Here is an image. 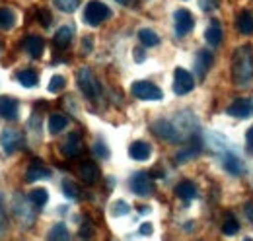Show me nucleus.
I'll use <instances>...</instances> for the list:
<instances>
[{"mask_svg":"<svg viewBox=\"0 0 253 241\" xmlns=\"http://www.w3.org/2000/svg\"><path fill=\"white\" fill-rule=\"evenodd\" d=\"M232 80L238 88H248L253 82V51L250 45H242L234 51Z\"/></svg>","mask_w":253,"mask_h":241,"instance_id":"nucleus-1","label":"nucleus"},{"mask_svg":"<svg viewBox=\"0 0 253 241\" xmlns=\"http://www.w3.org/2000/svg\"><path fill=\"white\" fill-rule=\"evenodd\" d=\"M109 16H111V10L101 0H90L86 4V8H84V22L88 26H92V28L99 26L101 22H105Z\"/></svg>","mask_w":253,"mask_h":241,"instance_id":"nucleus-2","label":"nucleus"},{"mask_svg":"<svg viewBox=\"0 0 253 241\" xmlns=\"http://www.w3.org/2000/svg\"><path fill=\"white\" fill-rule=\"evenodd\" d=\"M76 82H78V88L82 90V93L86 95V97H90V99H95V97H99V82L95 80L94 72L90 70V68H86V66H82L78 72H76Z\"/></svg>","mask_w":253,"mask_h":241,"instance_id":"nucleus-3","label":"nucleus"},{"mask_svg":"<svg viewBox=\"0 0 253 241\" xmlns=\"http://www.w3.org/2000/svg\"><path fill=\"white\" fill-rule=\"evenodd\" d=\"M130 91L134 97L142 99V101H160L164 97V93L160 90L156 84L152 82H146V80H138L130 86Z\"/></svg>","mask_w":253,"mask_h":241,"instance_id":"nucleus-4","label":"nucleus"},{"mask_svg":"<svg viewBox=\"0 0 253 241\" xmlns=\"http://www.w3.org/2000/svg\"><path fill=\"white\" fill-rule=\"evenodd\" d=\"M130 191L138 197H148L154 193V181L148 173L144 171H138L130 177Z\"/></svg>","mask_w":253,"mask_h":241,"instance_id":"nucleus-5","label":"nucleus"},{"mask_svg":"<svg viewBox=\"0 0 253 241\" xmlns=\"http://www.w3.org/2000/svg\"><path fill=\"white\" fill-rule=\"evenodd\" d=\"M195 88V78H193V74L187 72L185 68H175V72H173V91L177 93V95H185V93H189L193 91Z\"/></svg>","mask_w":253,"mask_h":241,"instance_id":"nucleus-6","label":"nucleus"},{"mask_svg":"<svg viewBox=\"0 0 253 241\" xmlns=\"http://www.w3.org/2000/svg\"><path fill=\"white\" fill-rule=\"evenodd\" d=\"M152 130H154V134H158L160 138H164L168 142H181V138H179V134H177V130H175L171 119L154 120L152 122Z\"/></svg>","mask_w":253,"mask_h":241,"instance_id":"nucleus-7","label":"nucleus"},{"mask_svg":"<svg viewBox=\"0 0 253 241\" xmlns=\"http://www.w3.org/2000/svg\"><path fill=\"white\" fill-rule=\"evenodd\" d=\"M173 22H175V35H177V37L187 35V33L193 30V26H195V18H193V14H191L187 8L175 10Z\"/></svg>","mask_w":253,"mask_h":241,"instance_id":"nucleus-8","label":"nucleus"},{"mask_svg":"<svg viewBox=\"0 0 253 241\" xmlns=\"http://www.w3.org/2000/svg\"><path fill=\"white\" fill-rule=\"evenodd\" d=\"M30 204H32V201H30V197H28V201L24 199V197H20V195H16V199H14V214H16V218L22 222V224H26V226H30L33 222V212L30 208Z\"/></svg>","mask_w":253,"mask_h":241,"instance_id":"nucleus-9","label":"nucleus"},{"mask_svg":"<svg viewBox=\"0 0 253 241\" xmlns=\"http://www.w3.org/2000/svg\"><path fill=\"white\" fill-rule=\"evenodd\" d=\"M22 142H24V138H22V134L18 130L8 128V130H4L0 134V146H2V150L6 152V154H14L22 146Z\"/></svg>","mask_w":253,"mask_h":241,"instance_id":"nucleus-10","label":"nucleus"},{"mask_svg":"<svg viewBox=\"0 0 253 241\" xmlns=\"http://www.w3.org/2000/svg\"><path fill=\"white\" fill-rule=\"evenodd\" d=\"M228 115L232 117H238V119H248L253 115V99H236L228 109H226Z\"/></svg>","mask_w":253,"mask_h":241,"instance_id":"nucleus-11","label":"nucleus"},{"mask_svg":"<svg viewBox=\"0 0 253 241\" xmlns=\"http://www.w3.org/2000/svg\"><path fill=\"white\" fill-rule=\"evenodd\" d=\"M64 158H76L80 152H82V140H80V134L78 132H70L68 138L63 142L61 146Z\"/></svg>","mask_w":253,"mask_h":241,"instance_id":"nucleus-12","label":"nucleus"},{"mask_svg":"<svg viewBox=\"0 0 253 241\" xmlns=\"http://www.w3.org/2000/svg\"><path fill=\"white\" fill-rule=\"evenodd\" d=\"M211 66H212V53L207 51V49L199 51V55L195 59V72H197L199 80H205V76H207V72H209Z\"/></svg>","mask_w":253,"mask_h":241,"instance_id":"nucleus-13","label":"nucleus"},{"mask_svg":"<svg viewBox=\"0 0 253 241\" xmlns=\"http://www.w3.org/2000/svg\"><path fill=\"white\" fill-rule=\"evenodd\" d=\"M128 156H130L132 160H136V161H146V160L152 156V148H150L148 142L136 140V142H132V144L128 146Z\"/></svg>","mask_w":253,"mask_h":241,"instance_id":"nucleus-14","label":"nucleus"},{"mask_svg":"<svg viewBox=\"0 0 253 241\" xmlns=\"http://www.w3.org/2000/svg\"><path fill=\"white\" fill-rule=\"evenodd\" d=\"M0 117L8 120L18 119V101L14 97H0Z\"/></svg>","mask_w":253,"mask_h":241,"instance_id":"nucleus-15","label":"nucleus"},{"mask_svg":"<svg viewBox=\"0 0 253 241\" xmlns=\"http://www.w3.org/2000/svg\"><path fill=\"white\" fill-rule=\"evenodd\" d=\"M72 35H74V28L70 24H66L63 28H59L57 33H55V47L57 49H68L70 43H72Z\"/></svg>","mask_w":253,"mask_h":241,"instance_id":"nucleus-16","label":"nucleus"},{"mask_svg":"<svg viewBox=\"0 0 253 241\" xmlns=\"http://www.w3.org/2000/svg\"><path fill=\"white\" fill-rule=\"evenodd\" d=\"M24 49L28 51V55H30L32 59H39V57L43 55L45 43H43V39H41V37H37V35H30V37H26V41H24Z\"/></svg>","mask_w":253,"mask_h":241,"instance_id":"nucleus-17","label":"nucleus"},{"mask_svg":"<svg viewBox=\"0 0 253 241\" xmlns=\"http://www.w3.org/2000/svg\"><path fill=\"white\" fill-rule=\"evenodd\" d=\"M222 37H224V33H222L220 22H218V20H212V22L209 24L207 31H205V39H207V43L212 45V47H218V45L222 43Z\"/></svg>","mask_w":253,"mask_h":241,"instance_id":"nucleus-18","label":"nucleus"},{"mask_svg":"<svg viewBox=\"0 0 253 241\" xmlns=\"http://www.w3.org/2000/svg\"><path fill=\"white\" fill-rule=\"evenodd\" d=\"M224 169H226L228 173H232V175H242V173L246 171L244 161H242L236 154H232V152H228V154L224 156Z\"/></svg>","mask_w":253,"mask_h":241,"instance_id":"nucleus-19","label":"nucleus"},{"mask_svg":"<svg viewBox=\"0 0 253 241\" xmlns=\"http://www.w3.org/2000/svg\"><path fill=\"white\" fill-rule=\"evenodd\" d=\"M236 30L242 35H252L253 33V14L250 10H244L236 18Z\"/></svg>","mask_w":253,"mask_h":241,"instance_id":"nucleus-20","label":"nucleus"},{"mask_svg":"<svg viewBox=\"0 0 253 241\" xmlns=\"http://www.w3.org/2000/svg\"><path fill=\"white\" fill-rule=\"evenodd\" d=\"M49 177H51V171H49L47 167H43L41 163H37V161H33L32 165H30V169H28V173H26V181H28V183L49 179Z\"/></svg>","mask_w":253,"mask_h":241,"instance_id":"nucleus-21","label":"nucleus"},{"mask_svg":"<svg viewBox=\"0 0 253 241\" xmlns=\"http://www.w3.org/2000/svg\"><path fill=\"white\" fill-rule=\"evenodd\" d=\"M78 175H80V179L84 181V183L94 185L95 181H97V177H99V171H97V167H95L92 161H86V163H82V165H80Z\"/></svg>","mask_w":253,"mask_h":241,"instance_id":"nucleus-22","label":"nucleus"},{"mask_svg":"<svg viewBox=\"0 0 253 241\" xmlns=\"http://www.w3.org/2000/svg\"><path fill=\"white\" fill-rule=\"evenodd\" d=\"M175 195H177L179 199H183V201H193V199L197 197V187H195L191 181H183L181 185H177Z\"/></svg>","mask_w":253,"mask_h":241,"instance_id":"nucleus-23","label":"nucleus"},{"mask_svg":"<svg viewBox=\"0 0 253 241\" xmlns=\"http://www.w3.org/2000/svg\"><path fill=\"white\" fill-rule=\"evenodd\" d=\"M66 124H68V119L61 113H55V115L49 117V132L51 134H59L66 128Z\"/></svg>","mask_w":253,"mask_h":241,"instance_id":"nucleus-24","label":"nucleus"},{"mask_svg":"<svg viewBox=\"0 0 253 241\" xmlns=\"http://www.w3.org/2000/svg\"><path fill=\"white\" fill-rule=\"evenodd\" d=\"M16 80H18L24 88H33V86H37V82H39V78H37V74H35L33 70H20V72L16 74Z\"/></svg>","mask_w":253,"mask_h":241,"instance_id":"nucleus-25","label":"nucleus"},{"mask_svg":"<svg viewBox=\"0 0 253 241\" xmlns=\"http://www.w3.org/2000/svg\"><path fill=\"white\" fill-rule=\"evenodd\" d=\"M16 26V14L10 8H0V30H12Z\"/></svg>","mask_w":253,"mask_h":241,"instance_id":"nucleus-26","label":"nucleus"},{"mask_svg":"<svg viewBox=\"0 0 253 241\" xmlns=\"http://www.w3.org/2000/svg\"><path fill=\"white\" fill-rule=\"evenodd\" d=\"M30 201H32L33 206H37V208L45 206V204H47V201H49V193H47V189H43V187L33 189L32 193H30Z\"/></svg>","mask_w":253,"mask_h":241,"instance_id":"nucleus-27","label":"nucleus"},{"mask_svg":"<svg viewBox=\"0 0 253 241\" xmlns=\"http://www.w3.org/2000/svg\"><path fill=\"white\" fill-rule=\"evenodd\" d=\"M138 41L144 47H156L160 43V37L152 30H140L138 31Z\"/></svg>","mask_w":253,"mask_h":241,"instance_id":"nucleus-28","label":"nucleus"},{"mask_svg":"<svg viewBox=\"0 0 253 241\" xmlns=\"http://www.w3.org/2000/svg\"><path fill=\"white\" fill-rule=\"evenodd\" d=\"M70 238V232H68V228L64 226V224H55L51 230H49V234H47V240H68Z\"/></svg>","mask_w":253,"mask_h":241,"instance_id":"nucleus-29","label":"nucleus"},{"mask_svg":"<svg viewBox=\"0 0 253 241\" xmlns=\"http://www.w3.org/2000/svg\"><path fill=\"white\" fill-rule=\"evenodd\" d=\"M55 6H57V10H61L64 14H72L80 6V0H55Z\"/></svg>","mask_w":253,"mask_h":241,"instance_id":"nucleus-30","label":"nucleus"},{"mask_svg":"<svg viewBox=\"0 0 253 241\" xmlns=\"http://www.w3.org/2000/svg\"><path fill=\"white\" fill-rule=\"evenodd\" d=\"M238 230H240V222L230 214V216L224 220V224H222V232H224L226 236H234V234H238Z\"/></svg>","mask_w":253,"mask_h":241,"instance_id":"nucleus-31","label":"nucleus"},{"mask_svg":"<svg viewBox=\"0 0 253 241\" xmlns=\"http://www.w3.org/2000/svg\"><path fill=\"white\" fill-rule=\"evenodd\" d=\"M63 193H64V197H66V199H70V201H76V199L80 197V189H78L72 181H68V179L63 181Z\"/></svg>","mask_w":253,"mask_h":241,"instance_id":"nucleus-32","label":"nucleus"},{"mask_svg":"<svg viewBox=\"0 0 253 241\" xmlns=\"http://www.w3.org/2000/svg\"><path fill=\"white\" fill-rule=\"evenodd\" d=\"M109 210H111L113 216H126V214L130 212V206L126 204L125 201H115V202L111 204V208H109Z\"/></svg>","mask_w":253,"mask_h":241,"instance_id":"nucleus-33","label":"nucleus"},{"mask_svg":"<svg viewBox=\"0 0 253 241\" xmlns=\"http://www.w3.org/2000/svg\"><path fill=\"white\" fill-rule=\"evenodd\" d=\"M66 86V80H64L63 76H53L51 80H49V91L51 93H59V91H63V88Z\"/></svg>","mask_w":253,"mask_h":241,"instance_id":"nucleus-34","label":"nucleus"},{"mask_svg":"<svg viewBox=\"0 0 253 241\" xmlns=\"http://www.w3.org/2000/svg\"><path fill=\"white\" fill-rule=\"evenodd\" d=\"M94 154L97 158H101V160H107V158H109V148H107V144H105L103 140H95Z\"/></svg>","mask_w":253,"mask_h":241,"instance_id":"nucleus-35","label":"nucleus"},{"mask_svg":"<svg viewBox=\"0 0 253 241\" xmlns=\"http://www.w3.org/2000/svg\"><path fill=\"white\" fill-rule=\"evenodd\" d=\"M199 154V146H189L187 150H183V152H179L177 154V161H183V160H187V158H193V156H197Z\"/></svg>","mask_w":253,"mask_h":241,"instance_id":"nucleus-36","label":"nucleus"},{"mask_svg":"<svg viewBox=\"0 0 253 241\" xmlns=\"http://www.w3.org/2000/svg\"><path fill=\"white\" fill-rule=\"evenodd\" d=\"M37 16H39V20H41V24H43V28H49V26H51V16H49V10H45V8H41V10L37 12Z\"/></svg>","mask_w":253,"mask_h":241,"instance_id":"nucleus-37","label":"nucleus"},{"mask_svg":"<svg viewBox=\"0 0 253 241\" xmlns=\"http://www.w3.org/2000/svg\"><path fill=\"white\" fill-rule=\"evenodd\" d=\"M92 234H94L92 224H90V222H86V224L82 226V230H80V238H92Z\"/></svg>","mask_w":253,"mask_h":241,"instance_id":"nucleus-38","label":"nucleus"},{"mask_svg":"<svg viewBox=\"0 0 253 241\" xmlns=\"http://www.w3.org/2000/svg\"><path fill=\"white\" fill-rule=\"evenodd\" d=\"M246 146H248V150L253 154V126H250L248 132H246Z\"/></svg>","mask_w":253,"mask_h":241,"instance_id":"nucleus-39","label":"nucleus"},{"mask_svg":"<svg viewBox=\"0 0 253 241\" xmlns=\"http://www.w3.org/2000/svg\"><path fill=\"white\" fill-rule=\"evenodd\" d=\"M152 228H154L152 224H142V226H140V234H142V236H150V234H152Z\"/></svg>","mask_w":253,"mask_h":241,"instance_id":"nucleus-40","label":"nucleus"},{"mask_svg":"<svg viewBox=\"0 0 253 241\" xmlns=\"http://www.w3.org/2000/svg\"><path fill=\"white\" fill-rule=\"evenodd\" d=\"M201 6L205 8V12H211V10L216 6V2H212V0H203V2H201Z\"/></svg>","mask_w":253,"mask_h":241,"instance_id":"nucleus-41","label":"nucleus"},{"mask_svg":"<svg viewBox=\"0 0 253 241\" xmlns=\"http://www.w3.org/2000/svg\"><path fill=\"white\" fill-rule=\"evenodd\" d=\"M244 212H246V216L253 222V202H248V204H246V208H244Z\"/></svg>","mask_w":253,"mask_h":241,"instance_id":"nucleus-42","label":"nucleus"},{"mask_svg":"<svg viewBox=\"0 0 253 241\" xmlns=\"http://www.w3.org/2000/svg\"><path fill=\"white\" fill-rule=\"evenodd\" d=\"M134 59H136V62H142V60H144V53H142L140 49H136V51H134Z\"/></svg>","mask_w":253,"mask_h":241,"instance_id":"nucleus-43","label":"nucleus"},{"mask_svg":"<svg viewBox=\"0 0 253 241\" xmlns=\"http://www.w3.org/2000/svg\"><path fill=\"white\" fill-rule=\"evenodd\" d=\"M2 226H4V214L0 210V230H2Z\"/></svg>","mask_w":253,"mask_h":241,"instance_id":"nucleus-44","label":"nucleus"},{"mask_svg":"<svg viewBox=\"0 0 253 241\" xmlns=\"http://www.w3.org/2000/svg\"><path fill=\"white\" fill-rule=\"evenodd\" d=\"M117 2H121V4H125V2H126V0H117Z\"/></svg>","mask_w":253,"mask_h":241,"instance_id":"nucleus-45","label":"nucleus"}]
</instances>
